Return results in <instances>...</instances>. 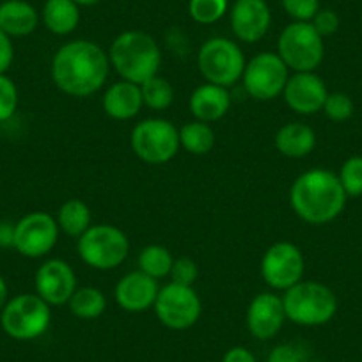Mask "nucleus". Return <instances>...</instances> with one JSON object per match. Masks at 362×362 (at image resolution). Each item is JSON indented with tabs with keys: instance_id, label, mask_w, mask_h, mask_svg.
<instances>
[{
	"instance_id": "obj_1",
	"label": "nucleus",
	"mask_w": 362,
	"mask_h": 362,
	"mask_svg": "<svg viewBox=\"0 0 362 362\" xmlns=\"http://www.w3.org/2000/svg\"><path fill=\"white\" fill-rule=\"evenodd\" d=\"M109 54L93 41L78 40L62 45L52 61V78L68 96L87 98L109 78Z\"/></svg>"
},
{
	"instance_id": "obj_2",
	"label": "nucleus",
	"mask_w": 362,
	"mask_h": 362,
	"mask_svg": "<svg viewBox=\"0 0 362 362\" xmlns=\"http://www.w3.org/2000/svg\"><path fill=\"white\" fill-rule=\"evenodd\" d=\"M339 177L325 169H311L295 180L290 190L291 210L308 224L332 222L346 204Z\"/></svg>"
},
{
	"instance_id": "obj_3",
	"label": "nucleus",
	"mask_w": 362,
	"mask_h": 362,
	"mask_svg": "<svg viewBox=\"0 0 362 362\" xmlns=\"http://www.w3.org/2000/svg\"><path fill=\"white\" fill-rule=\"evenodd\" d=\"M109 59L123 80L142 86L158 75L162 52L149 34L128 30L119 34L110 45Z\"/></svg>"
},
{
	"instance_id": "obj_4",
	"label": "nucleus",
	"mask_w": 362,
	"mask_h": 362,
	"mask_svg": "<svg viewBox=\"0 0 362 362\" xmlns=\"http://www.w3.org/2000/svg\"><path fill=\"white\" fill-rule=\"evenodd\" d=\"M286 320L300 327L329 323L337 313V298L329 286L316 281H300L283 295Z\"/></svg>"
},
{
	"instance_id": "obj_5",
	"label": "nucleus",
	"mask_w": 362,
	"mask_h": 362,
	"mask_svg": "<svg viewBox=\"0 0 362 362\" xmlns=\"http://www.w3.org/2000/svg\"><path fill=\"white\" fill-rule=\"evenodd\" d=\"M0 323L4 332L13 339L33 341L48 330L52 323V309L40 295H18L4 305Z\"/></svg>"
},
{
	"instance_id": "obj_6",
	"label": "nucleus",
	"mask_w": 362,
	"mask_h": 362,
	"mask_svg": "<svg viewBox=\"0 0 362 362\" xmlns=\"http://www.w3.org/2000/svg\"><path fill=\"white\" fill-rule=\"evenodd\" d=\"M80 259L96 270L117 268L128 256L130 243L119 228L110 224L90 226L76 243Z\"/></svg>"
},
{
	"instance_id": "obj_7",
	"label": "nucleus",
	"mask_w": 362,
	"mask_h": 362,
	"mask_svg": "<svg viewBox=\"0 0 362 362\" xmlns=\"http://www.w3.org/2000/svg\"><path fill=\"white\" fill-rule=\"evenodd\" d=\"M277 54L295 73L315 71L323 61V37L311 22H293L281 33Z\"/></svg>"
},
{
	"instance_id": "obj_8",
	"label": "nucleus",
	"mask_w": 362,
	"mask_h": 362,
	"mask_svg": "<svg viewBox=\"0 0 362 362\" xmlns=\"http://www.w3.org/2000/svg\"><path fill=\"white\" fill-rule=\"evenodd\" d=\"M245 57L238 45L226 37L208 40L197 54V66L206 82L231 87L238 82L245 69Z\"/></svg>"
},
{
	"instance_id": "obj_9",
	"label": "nucleus",
	"mask_w": 362,
	"mask_h": 362,
	"mask_svg": "<svg viewBox=\"0 0 362 362\" xmlns=\"http://www.w3.org/2000/svg\"><path fill=\"white\" fill-rule=\"evenodd\" d=\"M132 149L146 163L162 165L180 151V130L170 121L144 119L132 130Z\"/></svg>"
},
{
	"instance_id": "obj_10",
	"label": "nucleus",
	"mask_w": 362,
	"mask_h": 362,
	"mask_svg": "<svg viewBox=\"0 0 362 362\" xmlns=\"http://www.w3.org/2000/svg\"><path fill=\"white\" fill-rule=\"evenodd\" d=\"M153 309L163 327L170 330H187L197 323L203 305L192 286L169 283L160 288Z\"/></svg>"
},
{
	"instance_id": "obj_11",
	"label": "nucleus",
	"mask_w": 362,
	"mask_h": 362,
	"mask_svg": "<svg viewBox=\"0 0 362 362\" xmlns=\"http://www.w3.org/2000/svg\"><path fill=\"white\" fill-rule=\"evenodd\" d=\"M242 78L249 96L259 102H270L283 95L290 76H288V66L284 64L279 54L261 52L247 62Z\"/></svg>"
},
{
	"instance_id": "obj_12",
	"label": "nucleus",
	"mask_w": 362,
	"mask_h": 362,
	"mask_svg": "<svg viewBox=\"0 0 362 362\" xmlns=\"http://www.w3.org/2000/svg\"><path fill=\"white\" fill-rule=\"evenodd\" d=\"M261 276L274 290L286 291L304 277V256L295 243L277 242L261 259Z\"/></svg>"
},
{
	"instance_id": "obj_13",
	"label": "nucleus",
	"mask_w": 362,
	"mask_h": 362,
	"mask_svg": "<svg viewBox=\"0 0 362 362\" xmlns=\"http://www.w3.org/2000/svg\"><path fill=\"white\" fill-rule=\"evenodd\" d=\"M59 238V224L50 214L34 211L15 226V249L25 257H41L50 252Z\"/></svg>"
},
{
	"instance_id": "obj_14",
	"label": "nucleus",
	"mask_w": 362,
	"mask_h": 362,
	"mask_svg": "<svg viewBox=\"0 0 362 362\" xmlns=\"http://www.w3.org/2000/svg\"><path fill=\"white\" fill-rule=\"evenodd\" d=\"M36 295L48 305H64L76 291V276L62 259H48L36 272Z\"/></svg>"
},
{
	"instance_id": "obj_15",
	"label": "nucleus",
	"mask_w": 362,
	"mask_h": 362,
	"mask_svg": "<svg viewBox=\"0 0 362 362\" xmlns=\"http://www.w3.org/2000/svg\"><path fill=\"white\" fill-rule=\"evenodd\" d=\"M286 105L293 112L302 116H311L323 109L327 96V87L323 80L315 71L295 73L286 82L283 90Z\"/></svg>"
},
{
	"instance_id": "obj_16",
	"label": "nucleus",
	"mask_w": 362,
	"mask_h": 362,
	"mask_svg": "<svg viewBox=\"0 0 362 362\" xmlns=\"http://www.w3.org/2000/svg\"><path fill=\"white\" fill-rule=\"evenodd\" d=\"M286 320L283 297L276 293H259L247 308V329L256 339L267 341L281 332Z\"/></svg>"
},
{
	"instance_id": "obj_17",
	"label": "nucleus",
	"mask_w": 362,
	"mask_h": 362,
	"mask_svg": "<svg viewBox=\"0 0 362 362\" xmlns=\"http://www.w3.org/2000/svg\"><path fill=\"white\" fill-rule=\"evenodd\" d=\"M272 23V13L264 0H236L231 8V29L243 43L263 40Z\"/></svg>"
},
{
	"instance_id": "obj_18",
	"label": "nucleus",
	"mask_w": 362,
	"mask_h": 362,
	"mask_svg": "<svg viewBox=\"0 0 362 362\" xmlns=\"http://www.w3.org/2000/svg\"><path fill=\"white\" fill-rule=\"evenodd\" d=\"M158 284L156 279L146 276L144 272H130L117 283L116 302L121 309L128 313H144L155 305L158 297Z\"/></svg>"
},
{
	"instance_id": "obj_19",
	"label": "nucleus",
	"mask_w": 362,
	"mask_h": 362,
	"mask_svg": "<svg viewBox=\"0 0 362 362\" xmlns=\"http://www.w3.org/2000/svg\"><path fill=\"white\" fill-rule=\"evenodd\" d=\"M190 112L196 121L203 123H214L222 119L231 107V98L226 87L215 86V83H203L197 87L190 96Z\"/></svg>"
},
{
	"instance_id": "obj_20",
	"label": "nucleus",
	"mask_w": 362,
	"mask_h": 362,
	"mask_svg": "<svg viewBox=\"0 0 362 362\" xmlns=\"http://www.w3.org/2000/svg\"><path fill=\"white\" fill-rule=\"evenodd\" d=\"M103 110L109 117L117 121H128L141 112L142 105V93L141 86L137 83L121 82L112 83L103 95Z\"/></svg>"
},
{
	"instance_id": "obj_21",
	"label": "nucleus",
	"mask_w": 362,
	"mask_h": 362,
	"mask_svg": "<svg viewBox=\"0 0 362 362\" xmlns=\"http://www.w3.org/2000/svg\"><path fill=\"white\" fill-rule=\"evenodd\" d=\"M37 11L25 0H6L0 4V29L9 37L29 36L37 27Z\"/></svg>"
},
{
	"instance_id": "obj_22",
	"label": "nucleus",
	"mask_w": 362,
	"mask_h": 362,
	"mask_svg": "<svg viewBox=\"0 0 362 362\" xmlns=\"http://www.w3.org/2000/svg\"><path fill=\"white\" fill-rule=\"evenodd\" d=\"M316 134L304 123H288L277 132L276 148L288 158H304L315 149Z\"/></svg>"
},
{
	"instance_id": "obj_23",
	"label": "nucleus",
	"mask_w": 362,
	"mask_h": 362,
	"mask_svg": "<svg viewBox=\"0 0 362 362\" xmlns=\"http://www.w3.org/2000/svg\"><path fill=\"white\" fill-rule=\"evenodd\" d=\"M43 22L47 29L57 36L71 34L80 22L78 4L73 0H47L43 8Z\"/></svg>"
},
{
	"instance_id": "obj_24",
	"label": "nucleus",
	"mask_w": 362,
	"mask_h": 362,
	"mask_svg": "<svg viewBox=\"0 0 362 362\" xmlns=\"http://www.w3.org/2000/svg\"><path fill=\"white\" fill-rule=\"evenodd\" d=\"M90 210L83 201L69 199L59 210L57 224L68 236L80 238L90 228Z\"/></svg>"
},
{
	"instance_id": "obj_25",
	"label": "nucleus",
	"mask_w": 362,
	"mask_h": 362,
	"mask_svg": "<svg viewBox=\"0 0 362 362\" xmlns=\"http://www.w3.org/2000/svg\"><path fill=\"white\" fill-rule=\"evenodd\" d=\"M180 144L192 155H206L215 146V134L203 121H190L180 130Z\"/></svg>"
},
{
	"instance_id": "obj_26",
	"label": "nucleus",
	"mask_w": 362,
	"mask_h": 362,
	"mask_svg": "<svg viewBox=\"0 0 362 362\" xmlns=\"http://www.w3.org/2000/svg\"><path fill=\"white\" fill-rule=\"evenodd\" d=\"M69 309L80 320H95L103 315L107 308V298L103 291L96 288H80L69 298Z\"/></svg>"
},
{
	"instance_id": "obj_27",
	"label": "nucleus",
	"mask_w": 362,
	"mask_h": 362,
	"mask_svg": "<svg viewBox=\"0 0 362 362\" xmlns=\"http://www.w3.org/2000/svg\"><path fill=\"white\" fill-rule=\"evenodd\" d=\"M173 254L162 245H148L139 254V270L153 279H163L173 268Z\"/></svg>"
},
{
	"instance_id": "obj_28",
	"label": "nucleus",
	"mask_w": 362,
	"mask_h": 362,
	"mask_svg": "<svg viewBox=\"0 0 362 362\" xmlns=\"http://www.w3.org/2000/svg\"><path fill=\"white\" fill-rule=\"evenodd\" d=\"M142 102L151 110H165L173 105L174 102V89L169 83V80L162 76H153L148 82L141 86Z\"/></svg>"
},
{
	"instance_id": "obj_29",
	"label": "nucleus",
	"mask_w": 362,
	"mask_h": 362,
	"mask_svg": "<svg viewBox=\"0 0 362 362\" xmlns=\"http://www.w3.org/2000/svg\"><path fill=\"white\" fill-rule=\"evenodd\" d=\"M228 11V0H190L189 13L194 22L210 25L218 22Z\"/></svg>"
},
{
	"instance_id": "obj_30",
	"label": "nucleus",
	"mask_w": 362,
	"mask_h": 362,
	"mask_svg": "<svg viewBox=\"0 0 362 362\" xmlns=\"http://www.w3.org/2000/svg\"><path fill=\"white\" fill-rule=\"evenodd\" d=\"M339 181L348 197L362 196V156H351L343 163Z\"/></svg>"
},
{
	"instance_id": "obj_31",
	"label": "nucleus",
	"mask_w": 362,
	"mask_h": 362,
	"mask_svg": "<svg viewBox=\"0 0 362 362\" xmlns=\"http://www.w3.org/2000/svg\"><path fill=\"white\" fill-rule=\"evenodd\" d=\"M323 112L334 123H343L354 114V102L344 93H330L323 103Z\"/></svg>"
},
{
	"instance_id": "obj_32",
	"label": "nucleus",
	"mask_w": 362,
	"mask_h": 362,
	"mask_svg": "<svg viewBox=\"0 0 362 362\" xmlns=\"http://www.w3.org/2000/svg\"><path fill=\"white\" fill-rule=\"evenodd\" d=\"M18 109V89L9 76L0 75V123L11 119Z\"/></svg>"
},
{
	"instance_id": "obj_33",
	"label": "nucleus",
	"mask_w": 362,
	"mask_h": 362,
	"mask_svg": "<svg viewBox=\"0 0 362 362\" xmlns=\"http://www.w3.org/2000/svg\"><path fill=\"white\" fill-rule=\"evenodd\" d=\"M170 283L183 284V286H194L197 276H199V268H197L196 261L190 257H180L174 259L173 268H170Z\"/></svg>"
},
{
	"instance_id": "obj_34",
	"label": "nucleus",
	"mask_w": 362,
	"mask_h": 362,
	"mask_svg": "<svg viewBox=\"0 0 362 362\" xmlns=\"http://www.w3.org/2000/svg\"><path fill=\"white\" fill-rule=\"evenodd\" d=\"M283 8L295 22H311L320 11V0H281Z\"/></svg>"
},
{
	"instance_id": "obj_35",
	"label": "nucleus",
	"mask_w": 362,
	"mask_h": 362,
	"mask_svg": "<svg viewBox=\"0 0 362 362\" xmlns=\"http://www.w3.org/2000/svg\"><path fill=\"white\" fill-rule=\"evenodd\" d=\"M304 351L298 344L284 343L277 344L276 348H272L268 354L267 362H304Z\"/></svg>"
},
{
	"instance_id": "obj_36",
	"label": "nucleus",
	"mask_w": 362,
	"mask_h": 362,
	"mask_svg": "<svg viewBox=\"0 0 362 362\" xmlns=\"http://www.w3.org/2000/svg\"><path fill=\"white\" fill-rule=\"evenodd\" d=\"M311 23L316 29V33L322 37L332 36V34L339 29V16L334 11H330V9H320Z\"/></svg>"
},
{
	"instance_id": "obj_37",
	"label": "nucleus",
	"mask_w": 362,
	"mask_h": 362,
	"mask_svg": "<svg viewBox=\"0 0 362 362\" xmlns=\"http://www.w3.org/2000/svg\"><path fill=\"white\" fill-rule=\"evenodd\" d=\"M13 57H15V48L11 37L0 29V75H6V71L11 68Z\"/></svg>"
},
{
	"instance_id": "obj_38",
	"label": "nucleus",
	"mask_w": 362,
	"mask_h": 362,
	"mask_svg": "<svg viewBox=\"0 0 362 362\" xmlns=\"http://www.w3.org/2000/svg\"><path fill=\"white\" fill-rule=\"evenodd\" d=\"M222 362H257V358L254 357V354L249 350V348L235 346V348H229V350L226 351Z\"/></svg>"
},
{
	"instance_id": "obj_39",
	"label": "nucleus",
	"mask_w": 362,
	"mask_h": 362,
	"mask_svg": "<svg viewBox=\"0 0 362 362\" xmlns=\"http://www.w3.org/2000/svg\"><path fill=\"white\" fill-rule=\"evenodd\" d=\"M15 226L13 222H0V249H15Z\"/></svg>"
},
{
	"instance_id": "obj_40",
	"label": "nucleus",
	"mask_w": 362,
	"mask_h": 362,
	"mask_svg": "<svg viewBox=\"0 0 362 362\" xmlns=\"http://www.w3.org/2000/svg\"><path fill=\"white\" fill-rule=\"evenodd\" d=\"M8 297H9V290L8 284H6V279L0 276V311L4 309V305L8 304Z\"/></svg>"
},
{
	"instance_id": "obj_41",
	"label": "nucleus",
	"mask_w": 362,
	"mask_h": 362,
	"mask_svg": "<svg viewBox=\"0 0 362 362\" xmlns=\"http://www.w3.org/2000/svg\"><path fill=\"white\" fill-rule=\"evenodd\" d=\"M73 2H76L78 6H95L100 0H73Z\"/></svg>"
}]
</instances>
